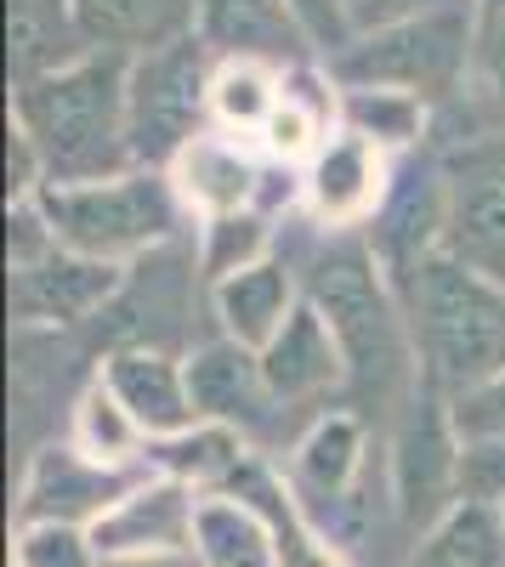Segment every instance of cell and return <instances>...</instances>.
Masks as SVG:
<instances>
[{"label":"cell","instance_id":"6da1fadb","mask_svg":"<svg viewBox=\"0 0 505 567\" xmlns=\"http://www.w3.org/2000/svg\"><path fill=\"white\" fill-rule=\"evenodd\" d=\"M125 52L85 45L80 58L12 80V136L29 142L45 187L52 182H97L131 171V125H125Z\"/></svg>","mask_w":505,"mask_h":567},{"label":"cell","instance_id":"7a4b0ae2","mask_svg":"<svg viewBox=\"0 0 505 567\" xmlns=\"http://www.w3.org/2000/svg\"><path fill=\"white\" fill-rule=\"evenodd\" d=\"M307 301L330 318L341 358H347V386L363 398H398L403 386H421V358H415V329H409L403 290L392 284L381 250L370 233H330L307 267Z\"/></svg>","mask_w":505,"mask_h":567},{"label":"cell","instance_id":"3957f363","mask_svg":"<svg viewBox=\"0 0 505 567\" xmlns=\"http://www.w3.org/2000/svg\"><path fill=\"white\" fill-rule=\"evenodd\" d=\"M415 329L421 381L449 403L505 369V284L454 250H432L398 278Z\"/></svg>","mask_w":505,"mask_h":567},{"label":"cell","instance_id":"277c9868","mask_svg":"<svg viewBox=\"0 0 505 567\" xmlns=\"http://www.w3.org/2000/svg\"><path fill=\"white\" fill-rule=\"evenodd\" d=\"M34 199L63 250L109 267L159 250L165 239H176L182 216H188L171 187V171H148V165H131L97 182H52Z\"/></svg>","mask_w":505,"mask_h":567},{"label":"cell","instance_id":"5b68a950","mask_svg":"<svg viewBox=\"0 0 505 567\" xmlns=\"http://www.w3.org/2000/svg\"><path fill=\"white\" fill-rule=\"evenodd\" d=\"M472 45H477V7H443L426 18L375 29V34H358L341 58L324 63V74L336 85L409 91V97H426L437 109L466 91Z\"/></svg>","mask_w":505,"mask_h":567},{"label":"cell","instance_id":"8992f818","mask_svg":"<svg viewBox=\"0 0 505 567\" xmlns=\"http://www.w3.org/2000/svg\"><path fill=\"white\" fill-rule=\"evenodd\" d=\"M210 80L216 52L199 34L165 40L154 52H136L125 74V125L131 159L148 171H171V159L199 131H210Z\"/></svg>","mask_w":505,"mask_h":567},{"label":"cell","instance_id":"52a82bcc","mask_svg":"<svg viewBox=\"0 0 505 567\" xmlns=\"http://www.w3.org/2000/svg\"><path fill=\"white\" fill-rule=\"evenodd\" d=\"M461 432H454V409L426 381L409 392L403 425L392 437V494L409 528H432L437 516L461 499Z\"/></svg>","mask_w":505,"mask_h":567},{"label":"cell","instance_id":"ba28073f","mask_svg":"<svg viewBox=\"0 0 505 567\" xmlns=\"http://www.w3.org/2000/svg\"><path fill=\"white\" fill-rule=\"evenodd\" d=\"M148 477V465H103L80 443H45L18 488V528H97Z\"/></svg>","mask_w":505,"mask_h":567},{"label":"cell","instance_id":"9c48e42d","mask_svg":"<svg viewBox=\"0 0 505 567\" xmlns=\"http://www.w3.org/2000/svg\"><path fill=\"white\" fill-rule=\"evenodd\" d=\"M443 250L505 284V131L443 159Z\"/></svg>","mask_w":505,"mask_h":567},{"label":"cell","instance_id":"30bf717a","mask_svg":"<svg viewBox=\"0 0 505 567\" xmlns=\"http://www.w3.org/2000/svg\"><path fill=\"white\" fill-rule=\"evenodd\" d=\"M392 194V154H381L370 136L336 125L318 154L301 165V205L324 233L370 227Z\"/></svg>","mask_w":505,"mask_h":567},{"label":"cell","instance_id":"8fae6325","mask_svg":"<svg viewBox=\"0 0 505 567\" xmlns=\"http://www.w3.org/2000/svg\"><path fill=\"white\" fill-rule=\"evenodd\" d=\"M267 165L272 159L256 148V142L210 125L171 159V187H176L182 210H188L194 221H205V216H227V210H250L261 199Z\"/></svg>","mask_w":505,"mask_h":567},{"label":"cell","instance_id":"7c38bea8","mask_svg":"<svg viewBox=\"0 0 505 567\" xmlns=\"http://www.w3.org/2000/svg\"><path fill=\"white\" fill-rule=\"evenodd\" d=\"M199 505H205V494L194 483L148 471V477L91 528V539H97L103 556H120V550H194Z\"/></svg>","mask_w":505,"mask_h":567},{"label":"cell","instance_id":"4fadbf2b","mask_svg":"<svg viewBox=\"0 0 505 567\" xmlns=\"http://www.w3.org/2000/svg\"><path fill=\"white\" fill-rule=\"evenodd\" d=\"M194 34L216 58H256L272 69H307V58H318L290 0H194Z\"/></svg>","mask_w":505,"mask_h":567},{"label":"cell","instance_id":"5bb4252c","mask_svg":"<svg viewBox=\"0 0 505 567\" xmlns=\"http://www.w3.org/2000/svg\"><path fill=\"white\" fill-rule=\"evenodd\" d=\"M7 272H12V318L18 323H80L120 290V267L85 261L63 245H52L23 267H7Z\"/></svg>","mask_w":505,"mask_h":567},{"label":"cell","instance_id":"9a60e30c","mask_svg":"<svg viewBox=\"0 0 505 567\" xmlns=\"http://www.w3.org/2000/svg\"><path fill=\"white\" fill-rule=\"evenodd\" d=\"M97 381L131 409V420L143 425L148 437H176L199 420L188 363H176L159 347H114L97 369Z\"/></svg>","mask_w":505,"mask_h":567},{"label":"cell","instance_id":"2e32d148","mask_svg":"<svg viewBox=\"0 0 505 567\" xmlns=\"http://www.w3.org/2000/svg\"><path fill=\"white\" fill-rule=\"evenodd\" d=\"M216 494H234V499H245V505L261 516V528H267V539H272V561H279V567H347L341 550L307 523L296 483L285 477V471H272L267 460L245 454V465H239Z\"/></svg>","mask_w":505,"mask_h":567},{"label":"cell","instance_id":"e0dca14e","mask_svg":"<svg viewBox=\"0 0 505 567\" xmlns=\"http://www.w3.org/2000/svg\"><path fill=\"white\" fill-rule=\"evenodd\" d=\"M256 358H261V374H267V386H272V398H279V403H312V398L347 386L341 341H336L330 318L318 312L312 301H301L285 318V329Z\"/></svg>","mask_w":505,"mask_h":567},{"label":"cell","instance_id":"ac0fdd59","mask_svg":"<svg viewBox=\"0 0 505 567\" xmlns=\"http://www.w3.org/2000/svg\"><path fill=\"white\" fill-rule=\"evenodd\" d=\"M307 301V290L296 284L290 261L272 250L267 261L256 267H239V272H227L210 284V307H216V323H221V336L227 341H239L250 352H261L272 336L285 329V318Z\"/></svg>","mask_w":505,"mask_h":567},{"label":"cell","instance_id":"d6986e66","mask_svg":"<svg viewBox=\"0 0 505 567\" xmlns=\"http://www.w3.org/2000/svg\"><path fill=\"white\" fill-rule=\"evenodd\" d=\"M188 386H194L199 420H221V425H239V432H256L267 420V409H285L267 386L261 358L227 336L188 358Z\"/></svg>","mask_w":505,"mask_h":567},{"label":"cell","instance_id":"ffe728a7","mask_svg":"<svg viewBox=\"0 0 505 567\" xmlns=\"http://www.w3.org/2000/svg\"><path fill=\"white\" fill-rule=\"evenodd\" d=\"M363 420L352 409H336V414H318L301 443L290 449V471L285 477L296 483L301 499H324V505H341L352 494V483L363 477Z\"/></svg>","mask_w":505,"mask_h":567},{"label":"cell","instance_id":"44dd1931","mask_svg":"<svg viewBox=\"0 0 505 567\" xmlns=\"http://www.w3.org/2000/svg\"><path fill=\"white\" fill-rule=\"evenodd\" d=\"M74 23L85 45L136 58L165 40L194 34V0H74Z\"/></svg>","mask_w":505,"mask_h":567},{"label":"cell","instance_id":"7402d4cb","mask_svg":"<svg viewBox=\"0 0 505 567\" xmlns=\"http://www.w3.org/2000/svg\"><path fill=\"white\" fill-rule=\"evenodd\" d=\"M245 454H250V449H245V432H239V425L194 420L188 432H176V437H148L143 465H148V471H165V477L194 483L199 494H216V488L245 465Z\"/></svg>","mask_w":505,"mask_h":567},{"label":"cell","instance_id":"603a6c76","mask_svg":"<svg viewBox=\"0 0 505 567\" xmlns=\"http://www.w3.org/2000/svg\"><path fill=\"white\" fill-rule=\"evenodd\" d=\"M336 114L347 131L370 136L381 154L421 148L432 131V103L409 97V91H387V85H336Z\"/></svg>","mask_w":505,"mask_h":567},{"label":"cell","instance_id":"cb8c5ba5","mask_svg":"<svg viewBox=\"0 0 505 567\" xmlns=\"http://www.w3.org/2000/svg\"><path fill=\"white\" fill-rule=\"evenodd\" d=\"M415 567H505V511L454 499L426 528Z\"/></svg>","mask_w":505,"mask_h":567},{"label":"cell","instance_id":"d4e9b609","mask_svg":"<svg viewBox=\"0 0 505 567\" xmlns=\"http://www.w3.org/2000/svg\"><path fill=\"white\" fill-rule=\"evenodd\" d=\"M285 97V69L256 63V58H216V80H210V125L234 131L245 142L261 136V125L272 120Z\"/></svg>","mask_w":505,"mask_h":567},{"label":"cell","instance_id":"484cf974","mask_svg":"<svg viewBox=\"0 0 505 567\" xmlns=\"http://www.w3.org/2000/svg\"><path fill=\"white\" fill-rule=\"evenodd\" d=\"M85 52L74 0H12V80L58 69Z\"/></svg>","mask_w":505,"mask_h":567},{"label":"cell","instance_id":"4316f807","mask_svg":"<svg viewBox=\"0 0 505 567\" xmlns=\"http://www.w3.org/2000/svg\"><path fill=\"white\" fill-rule=\"evenodd\" d=\"M194 550H199L205 567H279L272 561V539L261 528V516L234 494H205Z\"/></svg>","mask_w":505,"mask_h":567},{"label":"cell","instance_id":"83f0119b","mask_svg":"<svg viewBox=\"0 0 505 567\" xmlns=\"http://www.w3.org/2000/svg\"><path fill=\"white\" fill-rule=\"evenodd\" d=\"M69 443H80L91 460H103V465H143V454H148V432L131 420V409L103 381H91L80 392Z\"/></svg>","mask_w":505,"mask_h":567},{"label":"cell","instance_id":"f1b7e54d","mask_svg":"<svg viewBox=\"0 0 505 567\" xmlns=\"http://www.w3.org/2000/svg\"><path fill=\"white\" fill-rule=\"evenodd\" d=\"M267 256H272V216L261 205L199 221V272H205V284L239 272V267H256Z\"/></svg>","mask_w":505,"mask_h":567},{"label":"cell","instance_id":"f546056e","mask_svg":"<svg viewBox=\"0 0 505 567\" xmlns=\"http://www.w3.org/2000/svg\"><path fill=\"white\" fill-rule=\"evenodd\" d=\"M466 91L488 109V120L505 131V12L477 18V45H472V80Z\"/></svg>","mask_w":505,"mask_h":567},{"label":"cell","instance_id":"4dcf8cb0","mask_svg":"<svg viewBox=\"0 0 505 567\" xmlns=\"http://www.w3.org/2000/svg\"><path fill=\"white\" fill-rule=\"evenodd\" d=\"M454 432H461V443H505V369L494 374V381L472 386L466 398H454Z\"/></svg>","mask_w":505,"mask_h":567},{"label":"cell","instance_id":"1f68e13d","mask_svg":"<svg viewBox=\"0 0 505 567\" xmlns=\"http://www.w3.org/2000/svg\"><path fill=\"white\" fill-rule=\"evenodd\" d=\"M290 12L301 23V34L312 40L318 63L341 58L352 45V18H347V0H290Z\"/></svg>","mask_w":505,"mask_h":567},{"label":"cell","instance_id":"d6a6232c","mask_svg":"<svg viewBox=\"0 0 505 567\" xmlns=\"http://www.w3.org/2000/svg\"><path fill=\"white\" fill-rule=\"evenodd\" d=\"M461 499L505 511V443H466L461 449Z\"/></svg>","mask_w":505,"mask_h":567},{"label":"cell","instance_id":"836d02e7","mask_svg":"<svg viewBox=\"0 0 505 567\" xmlns=\"http://www.w3.org/2000/svg\"><path fill=\"white\" fill-rule=\"evenodd\" d=\"M443 7H472V0H347V18H352V40H358V34H375V29L426 18Z\"/></svg>","mask_w":505,"mask_h":567},{"label":"cell","instance_id":"e575fe53","mask_svg":"<svg viewBox=\"0 0 505 567\" xmlns=\"http://www.w3.org/2000/svg\"><path fill=\"white\" fill-rule=\"evenodd\" d=\"M103 567H205L199 550H120L103 556Z\"/></svg>","mask_w":505,"mask_h":567},{"label":"cell","instance_id":"d590c367","mask_svg":"<svg viewBox=\"0 0 505 567\" xmlns=\"http://www.w3.org/2000/svg\"><path fill=\"white\" fill-rule=\"evenodd\" d=\"M477 7V18H494V12H505V0H472Z\"/></svg>","mask_w":505,"mask_h":567}]
</instances>
